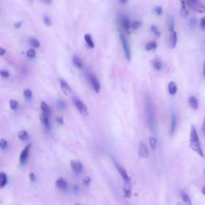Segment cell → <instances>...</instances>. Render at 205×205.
Segmentation results:
<instances>
[{
  "label": "cell",
  "mask_w": 205,
  "mask_h": 205,
  "mask_svg": "<svg viewBox=\"0 0 205 205\" xmlns=\"http://www.w3.org/2000/svg\"><path fill=\"white\" fill-rule=\"evenodd\" d=\"M175 128H176V117H175V114H172V118H171V126H170L169 133L171 136H173L174 133L175 131Z\"/></svg>",
  "instance_id": "cell-15"
},
{
  "label": "cell",
  "mask_w": 205,
  "mask_h": 205,
  "mask_svg": "<svg viewBox=\"0 0 205 205\" xmlns=\"http://www.w3.org/2000/svg\"><path fill=\"white\" fill-rule=\"evenodd\" d=\"M29 179L30 180V181H32V182H35V181L36 180V174L34 173V172H30V173L29 174Z\"/></svg>",
  "instance_id": "cell-42"
},
{
  "label": "cell",
  "mask_w": 205,
  "mask_h": 205,
  "mask_svg": "<svg viewBox=\"0 0 205 205\" xmlns=\"http://www.w3.org/2000/svg\"><path fill=\"white\" fill-rule=\"evenodd\" d=\"M43 3L47 4V5H50V4L52 3V0H41Z\"/></svg>",
  "instance_id": "cell-49"
},
{
  "label": "cell",
  "mask_w": 205,
  "mask_h": 205,
  "mask_svg": "<svg viewBox=\"0 0 205 205\" xmlns=\"http://www.w3.org/2000/svg\"><path fill=\"white\" fill-rule=\"evenodd\" d=\"M138 155L140 159H146V158H147L149 156V152L148 150H147V147L142 142L140 143V146H139Z\"/></svg>",
  "instance_id": "cell-7"
},
{
  "label": "cell",
  "mask_w": 205,
  "mask_h": 205,
  "mask_svg": "<svg viewBox=\"0 0 205 205\" xmlns=\"http://www.w3.org/2000/svg\"><path fill=\"white\" fill-rule=\"evenodd\" d=\"M120 1H121V3H122L125 4V3H127L128 2L129 0H120Z\"/></svg>",
  "instance_id": "cell-50"
},
{
  "label": "cell",
  "mask_w": 205,
  "mask_h": 205,
  "mask_svg": "<svg viewBox=\"0 0 205 205\" xmlns=\"http://www.w3.org/2000/svg\"><path fill=\"white\" fill-rule=\"evenodd\" d=\"M30 44H31L32 46L34 47L39 48V47H40V42H39V41H38L37 39H30Z\"/></svg>",
  "instance_id": "cell-33"
},
{
  "label": "cell",
  "mask_w": 205,
  "mask_h": 205,
  "mask_svg": "<svg viewBox=\"0 0 205 205\" xmlns=\"http://www.w3.org/2000/svg\"><path fill=\"white\" fill-rule=\"evenodd\" d=\"M168 30H169L170 32H172L174 30V21L172 18L170 19L169 23H168Z\"/></svg>",
  "instance_id": "cell-36"
},
{
  "label": "cell",
  "mask_w": 205,
  "mask_h": 205,
  "mask_svg": "<svg viewBox=\"0 0 205 205\" xmlns=\"http://www.w3.org/2000/svg\"><path fill=\"white\" fill-rule=\"evenodd\" d=\"M40 107H41V109H42V112H44V113L47 114V115L51 114V109H50L49 106L47 104L46 102H41Z\"/></svg>",
  "instance_id": "cell-26"
},
{
  "label": "cell",
  "mask_w": 205,
  "mask_h": 205,
  "mask_svg": "<svg viewBox=\"0 0 205 205\" xmlns=\"http://www.w3.org/2000/svg\"><path fill=\"white\" fill-rule=\"evenodd\" d=\"M181 9H180V14L183 17H187L188 15V11L186 8V3L184 0H181Z\"/></svg>",
  "instance_id": "cell-23"
},
{
  "label": "cell",
  "mask_w": 205,
  "mask_h": 205,
  "mask_svg": "<svg viewBox=\"0 0 205 205\" xmlns=\"http://www.w3.org/2000/svg\"><path fill=\"white\" fill-rule=\"evenodd\" d=\"M18 137L21 140H27L28 139V133H27V131H24V130L20 131L18 132Z\"/></svg>",
  "instance_id": "cell-27"
},
{
  "label": "cell",
  "mask_w": 205,
  "mask_h": 205,
  "mask_svg": "<svg viewBox=\"0 0 205 205\" xmlns=\"http://www.w3.org/2000/svg\"><path fill=\"white\" fill-rule=\"evenodd\" d=\"M19 106V102L18 101L15 100V99H11L10 100V108H11V110H16Z\"/></svg>",
  "instance_id": "cell-30"
},
{
  "label": "cell",
  "mask_w": 205,
  "mask_h": 205,
  "mask_svg": "<svg viewBox=\"0 0 205 205\" xmlns=\"http://www.w3.org/2000/svg\"><path fill=\"white\" fill-rule=\"evenodd\" d=\"M188 103H189L190 107L192 108L193 110H197L199 108V102L195 96H191L188 99Z\"/></svg>",
  "instance_id": "cell-17"
},
{
  "label": "cell",
  "mask_w": 205,
  "mask_h": 205,
  "mask_svg": "<svg viewBox=\"0 0 205 205\" xmlns=\"http://www.w3.org/2000/svg\"><path fill=\"white\" fill-rule=\"evenodd\" d=\"M7 177L6 173L4 172H0V188L4 187V186L7 184Z\"/></svg>",
  "instance_id": "cell-25"
},
{
  "label": "cell",
  "mask_w": 205,
  "mask_h": 205,
  "mask_svg": "<svg viewBox=\"0 0 205 205\" xmlns=\"http://www.w3.org/2000/svg\"><path fill=\"white\" fill-rule=\"evenodd\" d=\"M6 49H4L3 47H0V56H3V55H5L6 54Z\"/></svg>",
  "instance_id": "cell-46"
},
{
  "label": "cell",
  "mask_w": 205,
  "mask_h": 205,
  "mask_svg": "<svg viewBox=\"0 0 205 205\" xmlns=\"http://www.w3.org/2000/svg\"><path fill=\"white\" fill-rule=\"evenodd\" d=\"M149 143H150V146L152 150H156V146H157V140L155 137H150L149 138Z\"/></svg>",
  "instance_id": "cell-28"
},
{
  "label": "cell",
  "mask_w": 205,
  "mask_h": 205,
  "mask_svg": "<svg viewBox=\"0 0 205 205\" xmlns=\"http://www.w3.org/2000/svg\"><path fill=\"white\" fill-rule=\"evenodd\" d=\"M191 1L192 3H196V4L198 3V0H191Z\"/></svg>",
  "instance_id": "cell-52"
},
{
  "label": "cell",
  "mask_w": 205,
  "mask_h": 205,
  "mask_svg": "<svg viewBox=\"0 0 205 205\" xmlns=\"http://www.w3.org/2000/svg\"><path fill=\"white\" fill-rule=\"evenodd\" d=\"M119 24H120L121 27L124 29V30L127 32L129 31L130 28H131V23H130L129 19H128L127 16H121L120 18H119Z\"/></svg>",
  "instance_id": "cell-8"
},
{
  "label": "cell",
  "mask_w": 205,
  "mask_h": 205,
  "mask_svg": "<svg viewBox=\"0 0 205 205\" xmlns=\"http://www.w3.org/2000/svg\"><path fill=\"white\" fill-rule=\"evenodd\" d=\"M170 43H171V47L172 48L175 47L177 44V33L176 31L173 30L171 32V39H170Z\"/></svg>",
  "instance_id": "cell-21"
},
{
  "label": "cell",
  "mask_w": 205,
  "mask_h": 205,
  "mask_svg": "<svg viewBox=\"0 0 205 205\" xmlns=\"http://www.w3.org/2000/svg\"><path fill=\"white\" fill-rule=\"evenodd\" d=\"M30 147H31V143H28V144L24 147L23 151H22L21 154H20V157L19 160L21 163H24L26 161H27V157H28L29 152L30 150Z\"/></svg>",
  "instance_id": "cell-10"
},
{
  "label": "cell",
  "mask_w": 205,
  "mask_h": 205,
  "mask_svg": "<svg viewBox=\"0 0 205 205\" xmlns=\"http://www.w3.org/2000/svg\"><path fill=\"white\" fill-rule=\"evenodd\" d=\"M88 80L89 81H90L91 87H93V89L95 90V91H96V93H99V92L100 91L101 85L99 81L98 80L97 77L94 74H92V73H90V74L88 75Z\"/></svg>",
  "instance_id": "cell-5"
},
{
  "label": "cell",
  "mask_w": 205,
  "mask_h": 205,
  "mask_svg": "<svg viewBox=\"0 0 205 205\" xmlns=\"http://www.w3.org/2000/svg\"><path fill=\"white\" fill-rule=\"evenodd\" d=\"M152 64L153 68L156 71H161L162 70V67H163V65H162V62L159 58H155L152 61Z\"/></svg>",
  "instance_id": "cell-18"
},
{
  "label": "cell",
  "mask_w": 205,
  "mask_h": 205,
  "mask_svg": "<svg viewBox=\"0 0 205 205\" xmlns=\"http://www.w3.org/2000/svg\"><path fill=\"white\" fill-rule=\"evenodd\" d=\"M73 102H74L75 106L77 108L79 112H80L83 116H88V110H87V106L84 104V102H83V101L80 100L78 98L74 97L73 98Z\"/></svg>",
  "instance_id": "cell-4"
},
{
  "label": "cell",
  "mask_w": 205,
  "mask_h": 205,
  "mask_svg": "<svg viewBox=\"0 0 205 205\" xmlns=\"http://www.w3.org/2000/svg\"><path fill=\"white\" fill-rule=\"evenodd\" d=\"M0 75L2 76L3 78H8V77L10 76V74L7 70L1 69L0 70Z\"/></svg>",
  "instance_id": "cell-35"
},
{
  "label": "cell",
  "mask_w": 205,
  "mask_h": 205,
  "mask_svg": "<svg viewBox=\"0 0 205 205\" xmlns=\"http://www.w3.org/2000/svg\"><path fill=\"white\" fill-rule=\"evenodd\" d=\"M202 193L205 196V186H203V188H202Z\"/></svg>",
  "instance_id": "cell-51"
},
{
  "label": "cell",
  "mask_w": 205,
  "mask_h": 205,
  "mask_svg": "<svg viewBox=\"0 0 205 205\" xmlns=\"http://www.w3.org/2000/svg\"><path fill=\"white\" fill-rule=\"evenodd\" d=\"M23 95L27 99H30L32 96V91L30 90V89H26V90L23 91Z\"/></svg>",
  "instance_id": "cell-34"
},
{
  "label": "cell",
  "mask_w": 205,
  "mask_h": 205,
  "mask_svg": "<svg viewBox=\"0 0 205 205\" xmlns=\"http://www.w3.org/2000/svg\"><path fill=\"white\" fill-rule=\"evenodd\" d=\"M71 168L73 172L76 174H80L83 172V164L79 160H71Z\"/></svg>",
  "instance_id": "cell-9"
},
{
  "label": "cell",
  "mask_w": 205,
  "mask_h": 205,
  "mask_svg": "<svg viewBox=\"0 0 205 205\" xmlns=\"http://www.w3.org/2000/svg\"><path fill=\"white\" fill-rule=\"evenodd\" d=\"M203 74L205 75V63H204V66H203Z\"/></svg>",
  "instance_id": "cell-53"
},
{
  "label": "cell",
  "mask_w": 205,
  "mask_h": 205,
  "mask_svg": "<svg viewBox=\"0 0 205 205\" xmlns=\"http://www.w3.org/2000/svg\"><path fill=\"white\" fill-rule=\"evenodd\" d=\"M131 189H132V187H131V181H129V182H124V197H126V198H130V197H131Z\"/></svg>",
  "instance_id": "cell-12"
},
{
  "label": "cell",
  "mask_w": 205,
  "mask_h": 205,
  "mask_svg": "<svg viewBox=\"0 0 205 205\" xmlns=\"http://www.w3.org/2000/svg\"><path fill=\"white\" fill-rule=\"evenodd\" d=\"M58 108H62V109H64V108H66L65 102H64V101H62V100H58Z\"/></svg>",
  "instance_id": "cell-43"
},
{
  "label": "cell",
  "mask_w": 205,
  "mask_h": 205,
  "mask_svg": "<svg viewBox=\"0 0 205 205\" xmlns=\"http://www.w3.org/2000/svg\"><path fill=\"white\" fill-rule=\"evenodd\" d=\"M190 147L192 151H194L196 154L202 158H204V153H203V148H202L201 143H200V139H199L198 133L196 131V126L191 125V131H190V139H189Z\"/></svg>",
  "instance_id": "cell-2"
},
{
  "label": "cell",
  "mask_w": 205,
  "mask_h": 205,
  "mask_svg": "<svg viewBox=\"0 0 205 205\" xmlns=\"http://www.w3.org/2000/svg\"><path fill=\"white\" fill-rule=\"evenodd\" d=\"M202 132H203V135L205 137V116H204V119H203V125H202Z\"/></svg>",
  "instance_id": "cell-48"
},
{
  "label": "cell",
  "mask_w": 205,
  "mask_h": 205,
  "mask_svg": "<svg viewBox=\"0 0 205 205\" xmlns=\"http://www.w3.org/2000/svg\"><path fill=\"white\" fill-rule=\"evenodd\" d=\"M150 29H151V31L153 32V33L155 34L156 36H158V37H159V36H160V31H159V30L158 29V27H156V26H155V25H152Z\"/></svg>",
  "instance_id": "cell-31"
},
{
  "label": "cell",
  "mask_w": 205,
  "mask_h": 205,
  "mask_svg": "<svg viewBox=\"0 0 205 205\" xmlns=\"http://www.w3.org/2000/svg\"><path fill=\"white\" fill-rule=\"evenodd\" d=\"M119 39H120L121 43H122V47L124 51L125 58H127V60L128 61V62H130L131 58V49H130V45L129 43H128V41H127V38L125 37V36H124L122 33H120V35H119Z\"/></svg>",
  "instance_id": "cell-3"
},
{
  "label": "cell",
  "mask_w": 205,
  "mask_h": 205,
  "mask_svg": "<svg viewBox=\"0 0 205 205\" xmlns=\"http://www.w3.org/2000/svg\"><path fill=\"white\" fill-rule=\"evenodd\" d=\"M200 26H201L203 30H205V17L202 18L200 20Z\"/></svg>",
  "instance_id": "cell-45"
},
{
  "label": "cell",
  "mask_w": 205,
  "mask_h": 205,
  "mask_svg": "<svg viewBox=\"0 0 205 205\" xmlns=\"http://www.w3.org/2000/svg\"><path fill=\"white\" fill-rule=\"evenodd\" d=\"M7 146V140L4 139H0V148L5 149Z\"/></svg>",
  "instance_id": "cell-38"
},
{
  "label": "cell",
  "mask_w": 205,
  "mask_h": 205,
  "mask_svg": "<svg viewBox=\"0 0 205 205\" xmlns=\"http://www.w3.org/2000/svg\"><path fill=\"white\" fill-rule=\"evenodd\" d=\"M56 121H57V123H58V124H64V119H63V117H61V116L56 117Z\"/></svg>",
  "instance_id": "cell-44"
},
{
  "label": "cell",
  "mask_w": 205,
  "mask_h": 205,
  "mask_svg": "<svg viewBox=\"0 0 205 205\" xmlns=\"http://www.w3.org/2000/svg\"><path fill=\"white\" fill-rule=\"evenodd\" d=\"M59 83H60L61 90L64 92V95H66V96H70L71 93V88L69 86V84L64 80H59Z\"/></svg>",
  "instance_id": "cell-11"
},
{
  "label": "cell",
  "mask_w": 205,
  "mask_h": 205,
  "mask_svg": "<svg viewBox=\"0 0 205 205\" xmlns=\"http://www.w3.org/2000/svg\"><path fill=\"white\" fill-rule=\"evenodd\" d=\"M115 168H116L117 171L119 172V173L120 174L121 177H122V179L124 180V182H129V181H131V178H130L129 175H127V171L124 169V167H123L122 165H120L119 163L115 162Z\"/></svg>",
  "instance_id": "cell-6"
},
{
  "label": "cell",
  "mask_w": 205,
  "mask_h": 205,
  "mask_svg": "<svg viewBox=\"0 0 205 205\" xmlns=\"http://www.w3.org/2000/svg\"><path fill=\"white\" fill-rule=\"evenodd\" d=\"M43 21H44V23L46 26L47 27H51V24H52V22H51V19L48 17V16H44V18H43Z\"/></svg>",
  "instance_id": "cell-37"
},
{
  "label": "cell",
  "mask_w": 205,
  "mask_h": 205,
  "mask_svg": "<svg viewBox=\"0 0 205 205\" xmlns=\"http://www.w3.org/2000/svg\"><path fill=\"white\" fill-rule=\"evenodd\" d=\"M55 186L61 190H66L67 188V181L65 180V179L63 178V177H60V178H58L56 180V182H55Z\"/></svg>",
  "instance_id": "cell-14"
},
{
  "label": "cell",
  "mask_w": 205,
  "mask_h": 205,
  "mask_svg": "<svg viewBox=\"0 0 205 205\" xmlns=\"http://www.w3.org/2000/svg\"><path fill=\"white\" fill-rule=\"evenodd\" d=\"M27 55L29 57V58H35L36 55V51L32 48L30 49H28L27 51Z\"/></svg>",
  "instance_id": "cell-32"
},
{
  "label": "cell",
  "mask_w": 205,
  "mask_h": 205,
  "mask_svg": "<svg viewBox=\"0 0 205 205\" xmlns=\"http://www.w3.org/2000/svg\"><path fill=\"white\" fill-rule=\"evenodd\" d=\"M91 182V180L90 177H85L83 179V184H84L85 186H87V187L90 186Z\"/></svg>",
  "instance_id": "cell-39"
},
{
  "label": "cell",
  "mask_w": 205,
  "mask_h": 205,
  "mask_svg": "<svg viewBox=\"0 0 205 205\" xmlns=\"http://www.w3.org/2000/svg\"><path fill=\"white\" fill-rule=\"evenodd\" d=\"M180 196H181V199H182V200L184 202V203H187V204H189V205L192 204V203H191V199H190L189 196H188V195H187V193L185 192V191H181Z\"/></svg>",
  "instance_id": "cell-22"
},
{
  "label": "cell",
  "mask_w": 205,
  "mask_h": 205,
  "mask_svg": "<svg viewBox=\"0 0 205 205\" xmlns=\"http://www.w3.org/2000/svg\"><path fill=\"white\" fill-rule=\"evenodd\" d=\"M72 63L74 66L79 69H83V63L81 60V58L78 55H74L72 57Z\"/></svg>",
  "instance_id": "cell-16"
},
{
  "label": "cell",
  "mask_w": 205,
  "mask_h": 205,
  "mask_svg": "<svg viewBox=\"0 0 205 205\" xmlns=\"http://www.w3.org/2000/svg\"><path fill=\"white\" fill-rule=\"evenodd\" d=\"M145 112L147 115V124H148L149 128L152 133H156V112L155 108L150 99L149 96H145Z\"/></svg>",
  "instance_id": "cell-1"
},
{
  "label": "cell",
  "mask_w": 205,
  "mask_h": 205,
  "mask_svg": "<svg viewBox=\"0 0 205 205\" xmlns=\"http://www.w3.org/2000/svg\"><path fill=\"white\" fill-rule=\"evenodd\" d=\"M131 27L133 30H139V29L142 27V22L140 21V20H136V21H134L131 24Z\"/></svg>",
  "instance_id": "cell-29"
},
{
  "label": "cell",
  "mask_w": 205,
  "mask_h": 205,
  "mask_svg": "<svg viewBox=\"0 0 205 205\" xmlns=\"http://www.w3.org/2000/svg\"><path fill=\"white\" fill-rule=\"evenodd\" d=\"M84 39L85 42L87 43V46L89 47L90 48H94L95 47V43L93 42V39H92L91 36L90 34H86L84 36Z\"/></svg>",
  "instance_id": "cell-20"
},
{
  "label": "cell",
  "mask_w": 205,
  "mask_h": 205,
  "mask_svg": "<svg viewBox=\"0 0 205 205\" xmlns=\"http://www.w3.org/2000/svg\"><path fill=\"white\" fill-rule=\"evenodd\" d=\"M14 26L16 29H19L22 26V23H20V22H17V23H14Z\"/></svg>",
  "instance_id": "cell-47"
},
{
  "label": "cell",
  "mask_w": 205,
  "mask_h": 205,
  "mask_svg": "<svg viewBox=\"0 0 205 205\" xmlns=\"http://www.w3.org/2000/svg\"><path fill=\"white\" fill-rule=\"evenodd\" d=\"M39 118H40V120L41 122H42V124H43V126H44L46 128H47V129L50 128V127H51V123H50V119L47 114L42 112V114H40Z\"/></svg>",
  "instance_id": "cell-13"
},
{
  "label": "cell",
  "mask_w": 205,
  "mask_h": 205,
  "mask_svg": "<svg viewBox=\"0 0 205 205\" xmlns=\"http://www.w3.org/2000/svg\"><path fill=\"white\" fill-rule=\"evenodd\" d=\"M168 91H169L170 95H172V96H175L177 92V86H176V84H175V82H173V81L170 82V83H168Z\"/></svg>",
  "instance_id": "cell-19"
},
{
  "label": "cell",
  "mask_w": 205,
  "mask_h": 205,
  "mask_svg": "<svg viewBox=\"0 0 205 205\" xmlns=\"http://www.w3.org/2000/svg\"><path fill=\"white\" fill-rule=\"evenodd\" d=\"M156 47H157V43L155 41H151L145 45V49L147 51H153V50L156 49Z\"/></svg>",
  "instance_id": "cell-24"
},
{
  "label": "cell",
  "mask_w": 205,
  "mask_h": 205,
  "mask_svg": "<svg viewBox=\"0 0 205 205\" xmlns=\"http://www.w3.org/2000/svg\"><path fill=\"white\" fill-rule=\"evenodd\" d=\"M196 23H197V20H196V19L191 18L189 21V25L191 26V27H192L193 28V27H195V26L196 25Z\"/></svg>",
  "instance_id": "cell-41"
},
{
  "label": "cell",
  "mask_w": 205,
  "mask_h": 205,
  "mask_svg": "<svg viewBox=\"0 0 205 205\" xmlns=\"http://www.w3.org/2000/svg\"><path fill=\"white\" fill-rule=\"evenodd\" d=\"M155 12L157 15H161L162 13H163V9H162V7H156L155 8Z\"/></svg>",
  "instance_id": "cell-40"
}]
</instances>
